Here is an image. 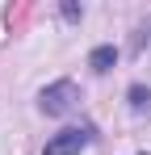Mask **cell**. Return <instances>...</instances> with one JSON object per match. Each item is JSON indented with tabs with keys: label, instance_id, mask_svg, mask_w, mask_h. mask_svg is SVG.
Instances as JSON below:
<instances>
[{
	"label": "cell",
	"instance_id": "6da1fadb",
	"mask_svg": "<svg viewBox=\"0 0 151 155\" xmlns=\"http://www.w3.org/2000/svg\"><path fill=\"white\" fill-rule=\"evenodd\" d=\"M38 105H42V113H50V117H63V113H72L76 105H80V88H76L72 80H55L50 88H42Z\"/></svg>",
	"mask_w": 151,
	"mask_h": 155
},
{
	"label": "cell",
	"instance_id": "7a4b0ae2",
	"mask_svg": "<svg viewBox=\"0 0 151 155\" xmlns=\"http://www.w3.org/2000/svg\"><path fill=\"white\" fill-rule=\"evenodd\" d=\"M88 143H92V130L88 126H67V130H59L46 147H42V155H80Z\"/></svg>",
	"mask_w": 151,
	"mask_h": 155
},
{
	"label": "cell",
	"instance_id": "3957f363",
	"mask_svg": "<svg viewBox=\"0 0 151 155\" xmlns=\"http://www.w3.org/2000/svg\"><path fill=\"white\" fill-rule=\"evenodd\" d=\"M113 63H118V46H97V51L88 54V67H92L97 76H105Z\"/></svg>",
	"mask_w": 151,
	"mask_h": 155
},
{
	"label": "cell",
	"instance_id": "277c9868",
	"mask_svg": "<svg viewBox=\"0 0 151 155\" xmlns=\"http://www.w3.org/2000/svg\"><path fill=\"white\" fill-rule=\"evenodd\" d=\"M126 97H130V109H134V113H151V88L134 84V88H130Z\"/></svg>",
	"mask_w": 151,
	"mask_h": 155
}]
</instances>
